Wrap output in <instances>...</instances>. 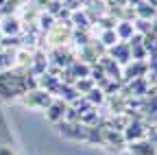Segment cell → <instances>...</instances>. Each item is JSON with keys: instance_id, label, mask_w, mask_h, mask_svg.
<instances>
[{"instance_id": "cell-22", "label": "cell", "mask_w": 157, "mask_h": 155, "mask_svg": "<svg viewBox=\"0 0 157 155\" xmlns=\"http://www.w3.org/2000/svg\"><path fill=\"white\" fill-rule=\"evenodd\" d=\"M129 0H116V7H127Z\"/></svg>"}, {"instance_id": "cell-8", "label": "cell", "mask_w": 157, "mask_h": 155, "mask_svg": "<svg viewBox=\"0 0 157 155\" xmlns=\"http://www.w3.org/2000/svg\"><path fill=\"white\" fill-rule=\"evenodd\" d=\"M113 31H116V37H118V42H129L131 37L135 35V29H133V22H118L116 26H113Z\"/></svg>"}, {"instance_id": "cell-20", "label": "cell", "mask_w": 157, "mask_h": 155, "mask_svg": "<svg viewBox=\"0 0 157 155\" xmlns=\"http://www.w3.org/2000/svg\"><path fill=\"white\" fill-rule=\"evenodd\" d=\"M0 155H15V153H13V149H9V146H0Z\"/></svg>"}, {"instance_id": "cell-12", "label": "cell", "mask_w": 157, "mask_h": 155, "mask_svg": "<svg viewBox=\"0 0 157 155\" xmlns=\"http://www.w3.org/2000/svg\"><path fill=\"white\" fill-rule=\"evenodd\" d=\"M129 90L133 92V96H144V94H148V92H151V87H148V79H146V76L133 79L131 85H129Z\"/></svg>"}, {"instance_id": "cell-4", "label": "cell", "mask_w": 157, "mask_h": 155, "mask_svg": "<svg viewBox=\"0 0 157 155\" xmlns=\"http://www.w3.org/2000/svg\"><path fill=\"white\" fill-rule=\"evenodd\" d=\"M66 109H68V103H66V101H61V99H52V103L44 109V111H46V120L52 122V125L61 122V120L66 118Z\"/></svg>"}, {"instance_id": "cell-6", "label": "cell", "mask_w": 157, "mask_h": 155, "mask_svg": "<svg viewBox=\"0 0 157 155\" xmlns=\"http://www.w3.org/2000/svg\"><path fill=\"white\" fill-rule=\"evenodd\" d=\"M146 74H148V64L146 61H129L124 66V72H122V76L127 81L140 79V76H146Z\"/></svg>"}, {"instance_id": "cell-10", "label": "cell", "mask_w": 157, "mask_h": 155, "mask_svg": "<svg viewBox=\"0 0 157 155\" xmlns=\"http://www.w3.org/2000/svg\"><path fill=\"white\" fill-rule=\"evenodd\" d=\"M90 64H85V61H78V59H74L70 66H68V72L74 76V79L78 81V79H85V76H90Z\"/></svg>"}, {"instance_id": "cell-15", "label": "cell", "mask_w": 157, "mask_h": 155, "mask_svg": "<svg viewBox=\"0 0 157 155\" xmlns=\"http://www.w3.org/2000/svg\"><path fill=\"white\" fill-rule=\"evenodd\" d=\"M85 99H87V103L90 105H101V103H105V92L101 90V87H94V90H90L87 94H85Z\"/></svg>"}, {"instance_id": "cell-21", "label": "cell", "mask_w": 157, "mask_h": 155, "mask_svg": "<svg viewBox=\"0 0 157 155\" xmlns=\"http://www.w3.org/2000/svg\"><path fill=\"white\" fill-rule=\"evenodd\" d=\"M151 31H153V33H155V35H157V17H155V20H153V22H151Z\"/></svg>"}, {"instance_id": "cell-11", "label": "cell", "mask_w": 157, "mask_h": 155, "mask_svg": "<svg viewBox=\"0 0 157 155\" xmlns=\"http://www.w3.org/2000/svg\"><path fill=\"white\" fill-rule=\"evenodd\" d=\"M133 13H135V17H140V20H153V17L157 15V9L155 7H151L148 2H140L135 9H133Z\"/></svg>"}, {"instance_id": "cell-5", "label": "cell", "mask_w": 157, "mask_h": 155, "mask_svg": "<svg viewBox=\"0 0 157 155\" xmlns=\"http://www.w3.org/2000/svg\"><path fill=\"white\" fill-rule=\"evenodd\" d=\"M107 57H111L118 66H127L129 61H133V59H131V48H129L127 42H118L116 46H111Z\"/></svg>"}, {"instance_id": "cell-9", "label": "cell", "mask_w": 157, "mask_h": 155, "mask_svg": "<svg viewBox=\"0 0 157 155\" xmlns=\"http://www.w3.org/2000/svg\"><path fill=\"white\" fill-rule=\"evenodd\" d=\"M0 31H2L5 37H9V35L15 37V35H20V31H22V24H20L17 17H5L2 24H0Z\"/></svg>"}, {"instance_id": "cell-18", "label": "cell", "mask_w": 157, "mask_h": 155, "mask_svg": "<svg viewBox=\"0 0 157 155\" xmlns=\"http://www.w3.org/2000/svg\"><path fill=\"white\" fill-rule=\"evenodd\" d=\"M72 20H74V24H76L78 29H87V20H85V13H78V11H74V13H72Z\"/></svg>"}, {"instance_id": "cell-13", "label": "cell", "mask_w": 157, "mask_h": 155, "mask_svg": "<svg viewBox=\"0 0 157 155\" xmlns=\"http://www.w3.org/2000/svg\"><path fill=\"white\" fill-rule=\"evenodd\" d=\"M57 92H59V96H61V101H66L68 105H72V103L78 99V96H81V94L74 90V85H66V83H63V85H59Z\"/></svg>"}, {"instance_id": "cell-17", "label": "cell", "mask_w": 157, "mask_h": 155, "mask_svg": "<svg viewBox=\"0 0 157 155\" xmlns=\"http://www.w3.org/2000/svg\"><path fill=\"white\" fill-rule=\"evenodd\" d=\"M101 44H103L105 48H111V46L118 44V37H116V31H113V29L103 31V35H101Z\"/></svg>"}, {"instance_id": "cell-3", "label": "cell", "mask_w": 157, "mask_h": 155, "mask_svg": "<svg viewBox=\"0 0 157 155\" xmlns=\"http://www.w3.org/2000/svg\"><path fill=\"white\" fill-rule=\"evenodd\" d=\"M122 138H124V142L129 144V142H135V140H144L146 138V125L142 122V120H129V125L122 129Z\"/></svg>"}, {"instance_id": "cell-2", "label": "cell", "mask_w": 157, "mask_h": 155, "mask_svg": "<svg viewBox=\"0 0 157 155\" xmlns=\"http://www.w3.org/2000/svg\"><path fill=\"white\" fill-rule=\"evenodd\" d=\"M52 103V96L46 90H31L24 94V105L33 107V109H46Z\"/></svg>"}, {"instance_id": "cell-14", "label": "cell", "mask_w": 157, "mask_h": 155, "mask_svg": "<svg viewBox=\"0 0 157 155\" xmlns=\"http://www.w3.org/2000/svg\"><path fill=\"white\" fill-rule=\"evenodd\" d=\"M142 46H144V50L148 55H157V35L153 31L146 33V35H142Z\"/></svg>"}, {"instance_id": "cell-23", "label": "cell", "mask_w": 157, "mask_h": 155, "mask_svg": "<svg viewBox=\"0 0 157 155\" xmlns=\"http://www.w3.org/2000/svg\"><path fill=\"white\" fill-rule=\"evenodd\" d=\"M7 5V0H0V7H5Z\"/></svg>"}, {"instance_id": "cell-16", "label": "cell", "mask_w": 157, "mask_h": 155, "mask_svg": "<svg viewBox=\"0 0 157 155\" xmlns=\"http://www.w3.org/2000/svg\"><path fill=\"white\" fill-rule=\"evenodd\" d=\"M96 87V83L90 79V76H85V79H78V81H74V90L78 92V94H87L90 90H94Z\"/></svg>"}, {"instance_id": "cell-1", "label": "cell", "mask_w": 157, "mask_h": 155, "mask_svg": "<svg viewBox=\"0 0 157 155\" xmlns=\"http://www.w3.org/2000/svg\"><path fill=\"white\" fill-rule=\"evenodd\" d=\"M31 90H37V81L29 79L26 74H17V72L0 74V96H5V99L24 96Z\"/></svg>"}, {"instance_id": "cell-7", "label": "cell", "mask_w": 157, "mask_h": 155, "mask_svg": "<svg viewBox=\"0 0 157 155\" xmlns=\"http://www.w3.org/2000/svg\"><path fill=\"white\" fill-rule=\"evenodd\" d=\"M127 153L129 155H157V149L144 138V140H135V142H129L127 146Z\"/></svg>"}, {"instance_id": "cell-19", "label": "cell", "mask_w": 157, "mask_h": 155, "mask_svg": "<svg viewBox=\"0 0 157 155\" xmlns=\"http://www.w3.org/2000/svg\"><path fill=\"white\" fill-rule=\"evenodd\" d=\"M39 22H42V29H52V15L50 13H46V15H42V17H39Z\"/></svg>"}]
</instances>
